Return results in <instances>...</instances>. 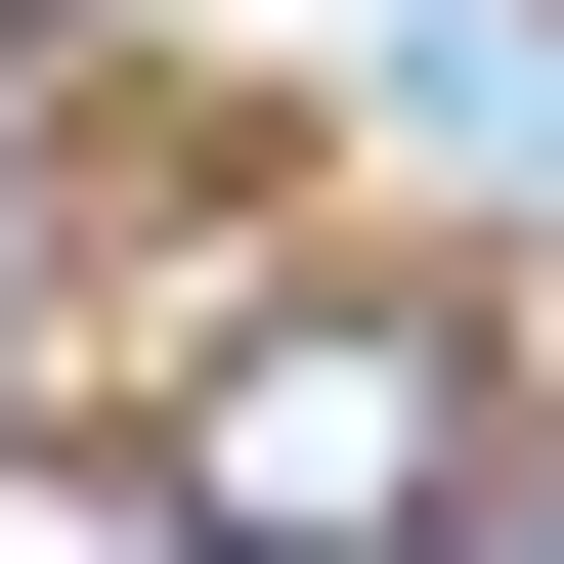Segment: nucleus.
I'll return each instance as SVG.
<instances>
[{"label": "nucleus", "instance_id": "obj_2", "mask_svg": "<svg viewBox=\"0 0 564 564\" xmlns=\"http://www.w3.org/2000/svg\"><path fill=\"white\" fill-rule=\"evenodd\" d=\"M0 87H44V0H0Z\"/></svg>", "mask_w": 564, "mask_h": 564}, {"label": "nucleus", "instance_id": "obj_1", "mask_svg": "<svg viewBox=\"0 0 564 564\" xmlns=\"http://www.w3.org/2000/svg\"><path fill=\"white\" fill-rule=\"evenodd\" d=\"M87 478H131L174 564H391V521H478V478H521V348H478L434 261H348V217H304V261L217 304V348L87 434Z\"/></svg>", "mask_w": 564, "mask_h": 564}]
</instances>
